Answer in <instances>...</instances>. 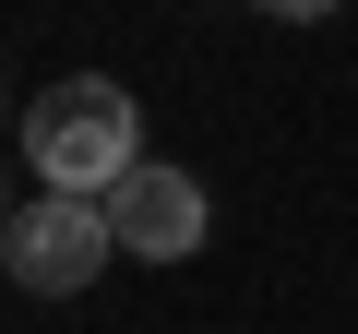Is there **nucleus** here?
Instances as JSON below:
<instances>
[{
  "label": "nucleus",
  "mask_w": 358,
  "mask_h": 334,
  "mask_svg": "<svg viewBox=\"0 0 358 334\" xmlns=\"http://www.w3.org/2000/svg\"><path fill=\"white\" fill-rule=\"evenodd\" d=\"M24 167H36V191H84V203H108L131 167H143V119H131V96H120L108 72L48 84V96L24 108Z\"/></svg>",
  "instance_id": "nucleus-1"
},
{
  "label": "nucleus",
  "mask_w": 358,
  "mask_h": 334,
  "mask_svg": "<svg viewBox=\"0 0 358 334\" xmlns=\"http://www.w3.org/2000/svg\"><path fill=\"white\" fill-rule=\"evenodd\" d=\"M0 263H13L24 298H84V286L120 263V227H108V203H84V191H36V203H13V227H0Z\"/></svg>",
  "instance_id": "nucleus-2"
},
{
  "label": "nucleus",
  "mask_w": 358,
  "mask_h": 334,
  "mask_svg": "<svg viewBox=\"0 0 358 334\" xmlns=\"http://www.w3.org/2000/svg\"><path fill=\"white\" fill-rule=\"evenodd\" d=\"M108 227H120L131 263H192V251H203V180L167 167V155H143L131 180L108 191Z\"/></svg>",
  "instance_id": "nucleus-3"
},
{
  "label": "nucleus",
  "mask_w": 358,
  "mask_h": 334,
  "mask_svg": "<svg viewBox=\"0 0 358 334\" xmlns=\"http://www.w3.org/2000/svg\"><path fill=\"white\" fill-rule=\"evenodd\" d=\"M251 13H275V24H322L334 0H251Z\"/></svg>",
  "instance_id": "nucleus-4"
}]
</instances>
